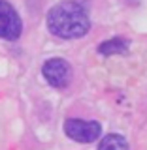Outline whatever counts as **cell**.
Segmentation results:
<instances>
[{"label": "cell", "instance_id": "1", "mask_svg": "<svg viewBox=\"0 0 147 150\" xmlns=\"http://www.w3.org/2000/svg\"><path fill=\"white\" fill-rule=\"evenodd\" d=\"M47 28L57 38L75 40V38H83L89 32L91 19L81 4L74 2V0H66V2H60L49 9Z\"/></svg>", "mask_w": 147, "mask_h": 150}, {"label": "cell", "instance_id": "2", "mask_svg": "<svg viewBox=\"0 0 147 150\" xmlns=\"http://www.w3.org/2000/svg\"><path fill=\"white\" fill-rule=\"evenodd\" d=\"M64 133L77 143H93L102 135V126L96 120L70 118L64 122Z\"/></svg>", "mask_w": 147, "mask_h": 150}, {"label": "cell", "instance_id": "3", "mask_svg": "<svg viewBox=\"0 0 147 150\" xmlns=\"http://www.w3.org/2000/svg\"><path fill=\"white\" fill-rule=\"evenodd\" d=\"M23 23L15 8L6 0H0V38L2 40H17L21 36Z\"/></svg>", "mask_w": 147, "mask_h": 150}, {"label": "cell", "instance_id": "4", "mask_svg": "<svg viewBox=\"0 0 147 150\" xmlns=\"http://www.w3.org/2000/svg\"><path fill=\"white\" fill-rule=\"evenodd\" d=\"M45 81L55 88H64L70 83V75H72V68L64 58H49L42 68Z\"/></svg>", "mask_w": 147, "mask_h": 150}, {"label": "cell", "instance_id": "5", "mask_svg": "<svg viewBox=\"0 0 147 150\" xmlns=\"http://www.w3.org/2000/svg\"><path fill=\"white\" fill-rule=\"evenodd\" d=\"M98 53L111 56V54H125L128 53V41L125 38H111V40L104 41L98 45Z\"/></svg>", "mask_w": 147, "mask_h": 150}, {"label": "cell", "instance_id": "6", "mask_svg": "<svg viewBox=\"0 0 147 150\" xmlns=\"http://www.w3.org/2000/svg\"><path fill=\"white\" fill-rule=\"evenodd\" d=\"M98 150H128V143H126V139L123 135L110 133L100 141Z\"/></svg>", "mask_w": 147, "mask_h": 150}]
</instances>
